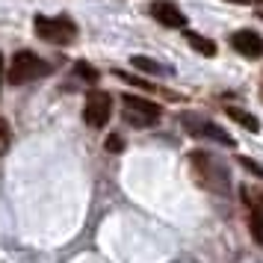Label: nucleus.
<instances>
[{"instance_id": "nucleus-1", "label": "nucleus", "mask_w": 263, "mask_h": 263, "mask_svg": "<svg viewBox=\"0 0 263 263\" xmlns=\"http://www.w3.org/2000/svg\"><path fill=\"white\" fill-rule=\"evenodd\" d=\"M45 74H50V65L42 57H36L33 50H18L9 62V83L12 86H21V83H33V80H42Z\"/></svg>"}, {"instance_id": "nucleus-2", "label": "nucleus", "mask_w": 263, "mask_h": 263, "mask_svg": "<svg viewBox=\"0 0 263 263\" xmlns=\"http://www.w3.org/2000/svg\"><path fill=\"white\" fill-rule=\"evenodd\" d=\"M190 166H192V172H195V180H198L201 186H207V190L222 192L228 186L225 168L219 166L207 151H192V154H190Z\"/></svg>"}, {"instance_id": "nucleus-3", "label": "nucleus", "mask_w": 263, "mask_h": 263, "mask_svg": "<svg viewBox=\"0 0 263 263\" xmlns=\"http://www.w3.org/2000/svg\"><path fill=\"white\" fill-rule=\"evenodd\" d=\"M121 112H124V121H130L133 127H151L163 116L160 104L139 95H121Z\"/></svg>"}, {"instance_id": "nucleus-4", "label": "nucleus", "mask_w": 263, "mask_h": 263, "mask_svg": "<svg viewBox=\"0 0 263 263\" xmlns=\"http://www.w3.org/2000/svg\"><path fill=\"white\" fill-rule=\"evenodd\" d=\"M36 33L42 42H50V45H71L77 39V24L65 15H57V18H48V15H39L36 18Z\"/></svg>"}, {"instance_id": "nucleus-5", "label": "nucleus", "mask_w": 263, "mask_h": 263, "mask_svg": "<svg viewBox=\"0 0 263 263\" xmlns=\"http://www.w3.org/2000/svg\"><path fill=\"white\" fill-rule=\"evenodd\" d=\"M112 116V98L107 92H89L86 95V107H83V121L89 127H104Z\"/></svg>"}, {"instance_id": "nucleus-6", "label": "nucleus", "mask_w": 263, "mask_h": 263, "mask_svg": "<svg viewBox=\"0 0 263 263\" xmlns=\"http://www.w3.org/2000/svg\"><path fill=\"white\" fill-rule=\"evenodd\" d=\"M183 127L192 133V136H204V139H213V142H222V145H234V136L231 133H225L219 124H213V121L201 119V116H192V112H186L183 116Z\"/></svg>"}, {"instance_id": "nucleus-7", "label": "nucleus", "mask_w": 263, "mask_h": 263, "mask_svg": "<svg viewBox=\"0 0 263 263\" xmlns=\"http://www.w3.org/2000/svg\"><path fill=\"white\" fill-rule=\"evenodd\" d=\"M148 12H151V18H154L157 24L168 27V30H183V27H186V15L178 9V3H168V0H154Z\"/></svg>"}, {"instance_id": "nucleus-8", "label": "nucleus", "mask_w": 263, "mask_h": 263, "mask_svg": "<svg viewBox=\"0 0 263 263\" xmlns=\"http://www.w3.org/2000/svg\"><path fill=\"white\" fill-rule=\"evenodd\" d=\"M231 48L237 50L239 57L246 60H260L263 57V39L254 33V30H237L231 36Z\"/></svg>"}, {"instance_id": "nucleus-9", "label": "nucleus", "mask_w": 263, "mask_h": 263, "mask_svg": "<svg viewBox=\"0 0 263 263\" xmlns=\"http://www.w3.org/2000/svg\"><path fill=\"white\" fill-rule=\"evenodd\" d=\"M249 204V228H251V237L263 246V195L257 201H246Z\"/></svg>"}, {"instance_id": "nucleus-10", "label": "nucleus", "mask_w": 263, "mask_h": 263, "mask_svg": "<svg viewBox=\"0 0 263 263\" xmlns=\"http://www.w3.org/2000/svg\"><path fill=\"white\" fill-rule=\"evenodd\" d=\"M225 112H228V119H234L237 124H242L246 130H251V133L260 130V121H257V116H251V112H246V109H239V107H225Z\"/></svg>"}, {"instance_id": "nucleus-11", "label": "nucleus", "mask_w": 263, "mask_h": 263, "mask_svg": "<svg viewBox=\"0 0 263 263\" xmlns=\"http://www.w3.org/2000/svg\"><path fill=\"white\" fill-rule=\"evenodd\" d=\"M186 42L192 45V50H198L201 57H216V42L213 39L201 36V33H192V30H186Z\"/></svg>"}, {"instance_id": "nucleus-12", "label": "nucleus", "mask_w": 263, "mask_h": 263, "mask_svg": "<svg viewBox=\"0 0 263 263\" xmlns=\"http://www.w3.org/2000/svg\"><path fill=\"white\" fill-rule=\"evenodd\" d=\"M133 68H139V71L145 74H166V65H160L157 60H151V57H133Z\"/></svg>"}, {"instance_id": "nucleus-13", "label": "nucleus", "mask_w": 263, "mask_h": 263, "mask_svg": "<svg viewBox=\"0 0 263 263\" xmlns=\"http://www.w3.org/2000/svg\"><path fill=\"white\" fill-rule=\"evenodd\" d=\"M74 74H80V80H86V83H98V77H101V74H98V68H92V65H89V62H74Z\"/></svg>"}, {"instance_id": "nucleus-14", "label": "nucleus", "mask_w": 263, "mask_h": 263, "mask_svg": "<svg viewBox=\"0 0 263 263\" xmlns=\"http://www.w3.org/2000/svg\"><path fill=\"white\" fill-rule=\"evenodd\" d=\"M9 145H12V130H9V124L0 119V154H6L9 151Z\"/></svg>"}, {"instance_id": "nucleus-15", "label": "nucleus", "mask_w": 263, "mask_h": 263, "mask_svg": "<svg viewBox=\"0 0 263 263\" xmlns=\"http://www.w3.org/2000/svg\"><path fill=\"white\" fill-rule=\"evenodd\" d=\"M107 151L109 154H121L124 151V139H121L119 133H109L107 136Z\"/></svg>"}, {"instance_id": "nucleus-16", "label": "nucleus", "mask_w": 263, "mask_h": 263, "mask_svg": "<svg viewBox=\"0 0 263 263\" xmlns=\"http://www.w3.org/2000/svg\"><path fill=\"white\" fill-rule=\"evenodd\" d=\"M239 163H242V166L249 168V172H254V175H257V178H263V168L257 166V163H254V160H249V157H239Z\"/></svg>"}, {"instance_id": "nucleus-17", "label": "nucleus", "mask_w": 263, "mask_h": 263, "mask_svg": "<svg viewBox=\"0 0 263 263\" xmlns=\"http://www.w3.org/2000/svg\"><path fill=\"white\" fill-rule=\"evenodd\" d=\"M0 86H3V53H0Z\"/></svg>"}, {"instance_id": "nucleus-18", "label": "nucleus", "mask_w": 263, "mask_h": 263, "mask_svg": "<svg viewBox=\"0 0 263 263\" xmlns=\"http://www.w3.org/2000/svg\"><path fill=\"white\" fill-rule=\"evenodd\" d=\"M228 3H249V0H228Z\"/></svg>"}, {"instance_id": "nucleus-19", "label": "nucleus", "mask_w": 263, "mask_h": 263, "mask_svg": "<svg viewBox=\"0 0 263 263\" xmlns=\"http://www.w3.org/2000/svg\"><path fill=\"white\" fill-rule=\"evenodd\" d=\"M257 15H260V18H263V12H257Z\"/></svg>"}, {"instance_id": "nucleus-20", "label": "nucleus", "mask_w": 263, "mask_h": 263, "mask_svg": "<svg viewBox=\"0 0 263 263\" xmlns=\"http://www.w3.org/2000/svg\"><path fill=\"white\" fill-rule=\"evenodd\" d=\"M257 3H263V0H257Z\"/></svg>"}, {"instance_id": "nucleus-21", "label": "nucleus", "mask_w": 263, "mask_h": 263, "mask_svg": "<svg viewBox=\"0 0 263 263\" xmlns=\"http://www.w3.org/2000/svg\"><path fill=\"white\" fill-rule=\"evenodd\" d=\"M260 92H263V86H260Z\"/></svg>"}]
</instances>
